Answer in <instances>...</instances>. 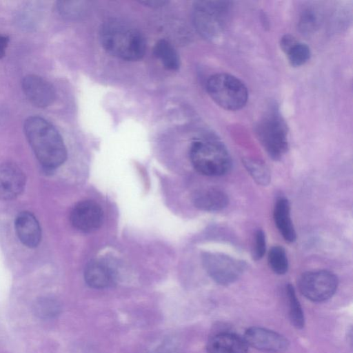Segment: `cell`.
<instances>
[{"label": "cell", "mask_w": 353, "mask_h": 353, "mask_svg": "<svg viewBox=\"0 0 353 353\" xmlns=\"http://www.w3.org/2000/svg\"><path fill=\"white\" fill-rule=\"evenodd\" d=\"M23 130L34 155L43 167L53 170L65 162V145L51 123L41 117L32 116L26 119Z\"/></svg>", "instance_id": "1"}, {"label": "cell", "mask_w": 353, "mask_h": 353, "mask_svg": "<svg viewBox=\"0 0 353 353\" xmlns=\"http://www.w3.org/2000/svg\"><path fill=\"white\" fill-rule=\"evenodd\" d=\"M99 38L103 48L117 58L137 61L144 56L146 45L143 36L126 23L108 21L101 28Z\"/></svg>", "instance_id": "2"}, {"label": "cell", "mask_w": 353, "mask_h": 353, "mask_svg": "<svg viewBox=\"0 0 353 353\" xmlns=\"http://www.w3.org/2000/svg\"><path fill=\"white\" fill-rule=\"evenodd\" d=\"M190 158L194 169L206 176L223 175L230 170L232 165L230 155L224 144L213 139L194 142Z\"/></svg>", "instance_id": "3"}, {"label": "cell", "mask_w": 353, "mask_h": 353, "mask_svg": "<svg viewBox=\"0 0 353 353\" xmlns=\"http://www.w3.org/2000/svg\"><path fill=\"white\" fill-rule=\"evenodd\" d=\"M256 137L274 160L281 159L288 149L286 123L276 106H272L255 127Z\"/></svg>", "instance_id": "4"}, {"label": "cell", "mask_w": 353, "mask_h": 353, "mask_svg": "<svg viewBox=\"0 0 353 353\" xmlns=\"http://www.w3.org/2000/svg\"><path fill=\"white\" fill-rule=\"evenodd\" d=\"M228 1H199L193 6V21L197 31L205 39H214L224 30L231 13Z\"/></svg>", "instance_id": "5"}, {"label": "cell", "mask_w": 353, "mask_h": 353, "mask_svg": "<svg viewBox=\"0 0 353 353\" xmlns=\"http://www.w3.org/2000/svg\"><path fill=\"white\" fill-rule=\"evenodd\" d=\"M208 94L220 107L228 110H237L245 105L248 91L237 77L227 73L211 76L206 84Z\"/></svg>", "instance_id": "6"}, {"label": "cell", "mask_w": 353, "mask_h": 353, "mask_svg": "<svg viewBox=\"0 0 353 353\" xmlns=\"http://www.w3.org/2000/svg\"><path fill=\"white\" fill-rule=\"evenodd\" d=\"M203 263L209 276L223 285L236 281L245 268L244 261L219 252L205 253Z\"/></svg>", "instance_id": "7"}, {"label": "cell", "mask_w": 353, "mask_h": 353, "mask_svg": "<svg viewBox=\"0 0 353 353\" xmlns=\"http://www.w3.org/2000/svg\"><path fill=\"white\" fill-rule=\"evenodd\" d=\"M338 287V279L331 272L317 270L301 275L299 281L301 293L313 302H323L331 298Z\"/></svg>", "instance_id": "8"}, {"label": "cell", "mask_w": 353, "mask_h": 353, "mask_svg": "<svg viewBox=\"0 0 353 353\" xmlns=\"http://www.w3.org/2000/svg\"><path fill=\"white\" fill-rule=\"evenodd\" d=\"M243 338L248 346L268 353H282L289 347V341L283 335L260 327L248 328Z\"/></svg>", "instance_id": "9"}, {"label": "cell", "mask_w": 353, "mask_h": 353, "mask_svg": "<svg viewBox=\"0 0 353 353\" xmlns=\"http://www.w3.org/2000/svg\"><path fill=\"white\" fill-rule=\"evenodd\" d=\"M21 88L28 101L37 108H46L52 104L56 99L54 86L45 79L36 74L24 77Z\"/></svg>", "instance_id": "10"}, {"label": "cell", "mask_w": 353, "mask_h": 353, "mask_svg": "<svg viewBox=\"0 0 353 353\" xmlns=\"http://www.w3.org/2000/svg\"><path fill=\"white\" fill-rule=\"evenodd\" d=\"M103 213L96 202L85 200L78 203L70 213L72 225L79 231L90 232L98 229L103 221Z\"/></svg>", "instance_id": "11"}, {"label": "cell", "mask_w": 353, "mask_h": 353, "mask_svg": "<svg viewBox=\"0 0 353 353\" xmlns=\"http://www.w3.org/2000/svg\"><path fill=\"white\" fill-rule=\"evenodd\" d=\"M26 185V176L15 163L0 165V199L12 200L21 194Z\"/></svg>", "instance_id": "12"}, {"label": "cell", "mask_w": 353, "mask_h": 353, "mask_svg": "<svg viewBox=\"0 0 353 353\" xmlns=\"http://www.w3.org/2000/svg\"><path fill=\"white\" fill-rule=\"evenodd\" d=\"M16 234L19 241L26 247L38 246L41 239V230L35 216L28 211L20 212L14 222Z\"/></svg>", "instance_id": "13"}, {"label": "cell", "mask_w": 353, "mask_h": 353, "mask_svg": "<svg viewBox=\"0 0 353 353\" xmlns=\"http://www.w3.org/2000/svg\"><path fill=\"white\" fill-rule=\"evenodd\" d=\"M248 347L243 337L231 332H220L208 340L207 352L248 353Z\"/></svg>", "instance_id": "14"}, {"label": "cell", "mask_w": 353, "mask_h": 353, "mask_svg": "<svg viewBox=\"0 0 353 353\" xmlns=\"http://www.w3.org/2000/svg\"><path fill=\"white\" fill-rule=\"evenodd\" d=\"M84 279L90 288L103 289L113 285L115 275L112 269L105 262L94 260L86 265Z\"/></svg>", "instance_id": "15"}, {"label": "cell", "mask_w": 353, "mask_h": 353, "mask_svg": "<svg viewBox=\"0 0 353 353\" xmlns=\"http://www.w3.org/2000/svg\"><path fill=\"white\" fill-rule=\"evenodd\" d=\"M193 201L195 206L200 210L214 212L226 208L229 199L228 195L219 189L208 188L196 193Z\"/></svg>", "instance_id": "16"}, {"label": "cell", "mask_w": 353, "mask_h": 353, "mask_svg": "<svg viewBox=\"0 0 353 353\" xmlns=\"http://www.w3.org/2000/svg\"><path fill=\"white\" fill-rule=\"evenodd\" d=\"M274 219L283 239L287 242H294L296 235L291 220L290 203L286 199L281 198L277 200L274 209Z\"/></svg>", "instance_id": "17"}, {"label": "cell", "mask_w": 353, "mask_h": 353, "mask_svg": "<svg viewBox=\"0 0 353 353\" xmlns=\"http://www.w3.org/2000/svg\"><path fill=\"white\" fill-rule=\"evenodd\" d=\"M154 54L166 69L175 70L179 68V55L168 41L164 39L158 41L154 47Z\"/></svg>", "instance_id": "18"}, {"label": "cell", "mask_w": 353, "mask_h": 353, "mask_svg": "<svg viewBox=\"0 0 353 353\" xmlns=\"http://www.w3.org/2000/svg\"><path fill=\"white\" fill-rule=\"evenodd\" d=\"M243 164L248 172L257 184L265 186L270 183L271 173L265 163L255 159H245Z\"/></svg>", "instance_id": "19"}, {"label": "cell", "mask_w": 353, "mask_h": 353, "mask_svg": "<svg viewBox=\"0 0 353 353\" xmlns=\"http://www.w3.org/2000/svg\"><path fill=\"white\" fill-rule=\"evenodd\" d=\"M286 295L289 305V316L292 324L297 329H301L305 324V318L302 307L296 297L294 287L288 284L286 286Z\"/></svg>", "instance_id": "20"}, {"label": "cell", "mask_w": 353, "mask_h": 353, "mask_svg": "<svg viewBox=\"0 0 353 353\" xmlns=\"http://www.w3.org/2000/svg\"><path fill=\"white\" fill-rule=\"evenodd\" d=\"M33 310L38 317L50 319L59 315L61 306L57 300L50 297H43L35 302Z\"/></svg>", "instance_id": "21"}, {"label": "cell", "mask_w": 353, "mask_h": 353, "mask_svg": "<svg viewBox=\"0 0 353 353\" xmlns=\"http://www.w3.org/2000/svg\"><path fill=\"white\" fill-rule=\"evenodd\" d=\"M268 263L277 274H284L288 270V260L285 250L279 245L272 247L268 252Z\"/></svg>", "instance_id": "22"}, {"label": "cell", "mask_w": 353, "mask_h": 353, "mask_svg": "<svg viewBox=\"0 0 353 353\" xmlns=\"http://www.w3.org/2000/svg\"><path fill=\"white\" fill-rule=\"evenodd\" d=\"M285 54L290 65L297 67L305 64L310 59L311 52L307 45L296 41Z\"/></svg>", "instance_id": "23"}, {"label": "cell", "mask_w": 353, "mask_h": 353, "mask_svg": "<svg viewBox=\"0 0 353 353\" xmlns=\"http://www.w3.org/2000/svg\"><path fill=\"white\" fill-rule=\"evenodd\" d=\"M84 1H60L57 2V9L63 17L76 19L81 16L85 10Z\"/></svg>", "instance_id": "24"}, {"label": "cell", "mask_w": 353, "mask_h": 353, "mask_svg": "<svg viewBox=\"0 0 353 353\" xmlns=\"http://www.w3.org/2000/svg\"><path fill=\"white\" fill-rule=\"evenodd\" d=\"M319 26V16L312 9L304 10L299 19L298 27L300 32L304 34H309L314 32Z\"/></svg>", "instance_id": "25"}, {"label": "cell", "mask_w": 353, "mask_h": 353, "mask_svg": "<svg viewBox=\"0 0 353 353\" xmlns=\"http://www.w3.org/2000/svg\"><path fill=\"white\" fill-rule=\"evenodd\" d=\"M266 250L265 236L263 230H258L255 235L254 248L253 250V259L260 260L263 258Z\"/></svg>", "instance_id": "26"}, {"label": "cell", "mask_w": 353, "mask_h": 353, "mask_svg": "<svg viewBox=\"0 0 353 353\" xmlns=\"http://www.w3.org/2000/svg\"><path fill=\"white\" fill-rule=\"evenodd\" d=\"M296 41V39L292 35L285 34L280 40L281 48L285 53Z\"/></svg>", "instance_id": "27"}, {"label": "cell", "mask_w": 353, "mask_h": 353, "mask_svg": "<svg viewBox=\"0 0 353 353\" xmlns=\"http://www.w3.org/2000/svg\"><path fill=\"white\" fill-rule=\"evenodd\" d=\"M8 42V37L0 34V59H2L5 56Z\"/></svg>", "instance_id": "28"}, {"label": "cell", "mask_w": 353, "mask_h": 353, "mask_svg": "<svg viewBox=\"0 0 353 353\" xmlns=\"http://www.w3.org/2000/svg\"><path fill=\"white\" fill-rule=\"evenodd\" d=\"M150 353H174V351L169 344H163L158 346Z\"/></svg>", "instance_id": "29"}, {"label": "cell", "mask_w": 353, "mask_h": 353, "mask_svg": "<svg viewBox=\"0 0 353 353\" xmlns=\"http://www.w3.org/2000/svg\"><path fill=\"white\" fill-rule=\"evenodd\" d=\"M141 3L144 4L147 6L152 7V8H157L162 6L167 3L168 2L165 1H140Z\"/></svg>", "instance_id": "30"}]
</instances>
